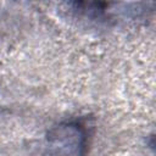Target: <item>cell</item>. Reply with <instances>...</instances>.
<instances>
[{
	"mask_svg": "<svg viewBox=\"0 0 156 156\" xmlns=\"http://www.w3.org/2000/svg\"><path fill=\"white\" fill-rule=\"evenodd\" d=\"M84 141L85 134L79 124L61 126L56 129L55 135L49 138L50 156H80Z\"/></svg>",
	"mask_w": 156,
	"mask_h": 156,
	"instance_id": "6da1fadb",
	"label": "cell"
}]
</instances>
